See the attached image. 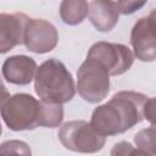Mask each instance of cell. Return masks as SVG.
Returning a JSON list of instances; mask_svg holds the SVG:
<instances>
[{"label": "cell", "instance_id": "8992f818", "mask_svg": "<svg viewBox=\"0 0 156 156\" xmlns=\"http://www.w3.org/2000/svg\"><path fill=\"white\" fill-rule=\"evenodd\" d=\"M87 57L102 65L110 76H119L126 73L133 66L135 58L133 51L127 45L108 41H98L93 44Z\"/></svg>", "mask_w": 156, "mask_h": 156}, {"label": "cell", "instance_id": "7c38bea8", "mask_svg": "<svg viewBox=\"0 0 156 156\" xmlns=\"http://www.w3.org/2000/svg\"><path fill=\"white\" fill-rule=\"evenodd\" d=\"M89 15V2L85 0H63L60 4V17L68 26L82 23Z\"/></svg>", "mask_w": 156, "mask_h": 156}, {"label": "cell", "instance_id": "9c48e42d", "mask_svg": "<svg viewBox=\"0 0 156 156\" xmlns=\"http://www.w3.org/2000/svg\"><path fill=\"white\" fill-rule=\"evenodd\" d=\"M130 45L134 56L143 62L156 60V33L149 26L147 18H139L130 32Z\"/></svg>", "mask_w": 156, "mask_h": 156}, {"label": "cell", "instance_id": "4fadbf2b", "mask_svg": "<svg viewBox=\"0 0 156 156\" xmlns=\"http://www.w3.org/2000/svg\"><path fill=\"white\" fill-rule=\"evenodd\" d=\"M63 121V107L57 104H49L41 101L39 126L45 128L60 127Z\"/></svg>", "mask_w": 156, "mask_h": 156}, {"label": "cell", "instance_id": "e0dca14e", "mask_svg": "<svg viewBox=\"0 0 156 156\" xmlns=\"http://www.w3.org/2000/svg\"><path fill=\"white\" fill-rule=\"evenodd\" d=\"M143 117L156 127V96L146 99L143 107Z\"/></svg>", "mask_w": 156, "mask_h": 156}, {"label": "cell", "instance_id": "5b68a950", "mask_svg": "<svg viewBox=\"0 0 156 156\" xmlns=\"http://www.w3.org/2000/svg\"><path fill=\"white\" fill-rule=\"evenodd\" d=\"M77 90L87 102L102 101L110 93V73L98 61L87 57L77 71Z\"/></svg>", "mask_w": 156, "mask_h": 156}, {"label": "cell", "instance_id": "ba28073f", "mask_svg": "<svg viewBox=\"0 0 156 156\" xmlns=\"http://www.w3.org/2000/svg\"><path fill=\"white\" fill-rule=\"evenodd\" d=\"M30 18L23 12L0 13V52L6 54L15 46L24 44L27 23Z\"/></svg>", "mask_w": 156, "mask_h": 156}, {"label": "cell", "instance_id": "6da1fadb", "mask_svg": "<svg viewBox=\"0 0 156 156\" xmlns=\"http://www.w3.org/2000/svg\"><path fill=\"white\" fill-rule=\"evenodd\" d=\"M146 99V95L138 91H118L93 111L90 124L104 136L124 133L144 119L143 107Z\"/></svg>", "mask_w": 156, "mask_h": 156}, {"label": "cell", "instance_id": "52a82bcc", "mask_svg": "<svg viewBox=\"0 0 156 156\" xmlns=\"http://www.w3.org/2000/svg\"><path fill=\"white\" fill-rule=\"evenodd\" d=\"M58 32L56 27L41 18H30L27 23L24 34L26 48L35 54H46L56 48Z\"/></svg>", "mask_w": 156, "mask_h": 156}, {"label": "cell", "instance_id": "ac0fdd59", "mask_svg": "<svg viewBox=\"0 0 156 156\" xmlns=\"http://www.w3.org/2000/svg\"><path fill=\"white\" fill-rule=\"evenodd\" d=\"M118 12L122 15H132L146 5V1H116Z\"/></svg>", "mask_w": 156, "mask_h": 156}, {"label": "cell", "instance_id": "8fae6325", "mask_svg": "<svg viewBox=\"0 0 156 156\" xmlns=\"http://www.w3.org/2000/svg\"><path fill=\"white\" fill-rule=\"evenodd\" d=\"M89 20L99 32H110L118 23L119 12L116 1L94 0L89 2Z\"/></svg>", "mask_w": 156, "mask_h": 156}, {"label": "cell", "instance_id": "3957f363", "mask_svg": "<svg viewBox=\"0 0 156 156\" xmlns=\"http://www.w3.org/2000/svg\"><path fill=\"white\" fill-rule=\"evenodd\" d=\"M41 101L27 93L9 96L1 104L4 123L13 132L32 130L39 127Z\"/></svg>", "mask_w": 156, "mask_h": 156}, {"label": "cell", "instance_id": "d6986e66", "mask_svg": "<svg viewBox=\"0 0 156 156\" xmlns=\"http://www.w3.org/2000/svg\"><path fill=\"white\" fill-rule=\"evenodd\" d=\"M146 18H147L149 26H150L151 29L156 33V7L151 10V12L149 13V16H146Z\"/></svg>", "mask_w": 156, "mask_h": 156}, {"label": "cell", "instance_id": "2e32d148", "mask_svg": "<svg viewBox=\"0 0 156 156\" xmlns=\"http://www.w3.org/2000/svg\"><path fill=\"white\" fill-rule=\"evenodd\" d=\"M110 156H154V155L140 147H134L129 141H119L113 145Z\"/></svg>", "mask_w": 156, "mask_h": 156}, {"label": "cell", "instance_id": "277c9868", "mask_svg": "<svg viewBox=\"0 0 156 156\" xmlns=\"http://www.w3.org/2000/svg\"><path fill=\"white\" fill-rule=\"evenodd\" d=\"M61 144L73 152L95 154L105 146L106 136L98 133L87 121L73 119L62 124L57 133Z\"/></svg>", "mask_w": 156, "mask_h": 156}, {"label": "cell", "instance_id": "30bf717a", "mask_svg": "<svg viewBox=\"0 0 156 156\" xmlns=\"http://www.w3.org/2000/svg\"><path fill=\"white\" fill-rule=\"evenodd\" d=\"M38 65L34 58L27 55H13L7 57L1 67L2 77L6 82L16 85L29 84L37 74Z\"/></svg>", "mask_w": 156, "mask_h": 156}, {"label": "cell", "instance_id": "5bb4252c", "mask_svg": "<svg viewBox=\"0 0 156 156\" xmlns=\"http://www.w3.org/2000/svg\"><path fill=\"white\" fill-rule=\"evenodd\" d=\"M134 143L136 147H140L151 155L156 156V127L151 126L149 128L141 129L134 135Z\"/></svg>", "mask_w": 156, "mask_h": 156}, {"label": "cell", "instance_id": "9a60e30c", "mask_svg": "<svg viewBox=\"0 0 156 156\" xmlns=\"http://www.w3.org/2000/svg\"><path fill=\"white\" fill-rule=\"evenodd\" d=\"M0 156H32V151L26 141L12 139L1 144Z\"/></svg>", "mask_w": 156, "mask_h": 156}, {"label": "cell", "instance_id": "7a4b0ae2", "mask_svg": "<svg viewBox=\"0 0 156 156\" xmlns=\"http://www.w3.org/2000/svg\"><path fill=\"white\" fill-rule=\"evenodd\" d=\"M34 90L40 101L63 105L74 98L77 85L63 62L57 58H49L38 67Z\"/></svg>", "mask_w": 156, "mask_h": 156}]
</instances>
